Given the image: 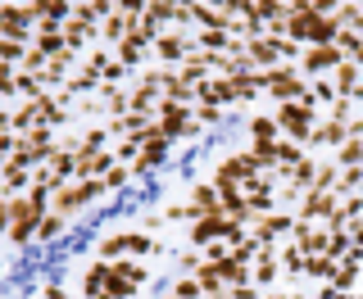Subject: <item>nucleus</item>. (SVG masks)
<instances>
[{"label": "nucleus", "instance_id": "7c9ffc66", "mask_svg": "<svg viewBox=\"0 0 363 299\" xmlns=\"http://www.w3.org/2000/svg\"><path fill=\"white\" fill-rule=\"evenodd\" d=\"M264 299H300V295H286V290H272V295H264Z\"/></svg>", "mask_w": 363, "mask_h": 299}, {"label": "nucleus", "instance_id": "39448f33", "mask_svg": "<svg viewBox=\"0 0 363 299\" xmlns=\"http://www.w3.org/2000/svg\"><path fill=\"white\" fill-rule=\"evenodd\" d=\"M196 50V41L186 37V32H177V28H168L164 37L155 41V60L159 64H168V68H177V64H186V55Z\"/></svg>", "mask_w": 363, "mask_h": 299}, {"label": "nucleus", "instance_id": "f03ea898", "mask_svg": "<svg viewBox=\"0 0 363 299\" xmlns=\"http://www.w3.org/2000/svg\"><path fill=\"white\" fill-rule=\"evenodd\" d=\"M132 254H155V240L145 232H113L100 240V259L113 263V259H132Z\"/></svg>", "mask_w": 363, "mask_h": 299}, {"label": "nucleus", "instance_id": "1a4fd4ad", "mask_svg": "<svg viewBox=\"0 0 363 299\" xmlns=\"http://www.w3.org/2000/svg\"><path fill=\"white\" fill-rule=\"evenodd\" d=\"M145 55H155V41H150V37H141V32H132V37L123 41V45H113V60H118L123 68H136V64L145 60Z\"/></svg>", "mask_w": 363, "mask_h": 299}, {"label": "nucleus", "instance_id": "a211bd4d", "mask_svg": "<svg viewBox=\"0 0 363 299\" xmlns=\"http://www.w3.org/2000/svg\"><path fill=\"white\" fill-rule=\"evenodd\" d=\"M250 136H255V145H277L281 141V128H277V118H250Z\"/></svg>", "mask_w": 363, "mask_h": 299}, {"label": "nucleus", "instance_id": "7ed1b4c3", "mask_svg": "<svg viewBox=\"0 0 363 299\" xmlns=\"http://www.w3.org/2000/svg\"><path fill=\"white\" fill-rule=\"evenodd\" d=\"M264 82H268V96L281 100V105H291V100H304V96H309V82H304L300 68H291V64H281V68H272V73H264Z\"/></svg>", "mask_w": 363, "mask_h": 299}, {"label": "nucleus", "instance_id": "2f4dec72", "mask_svg": "<svg viewBox=\"0 0 363 299\" xmlns=\"http://www.w3.org/2000/svg\"><path fill=\"white\" fill-rule=\"evenodd\" d=\"M168 299H173V295H168Z\"/></svg>", "mask_w": 363, "mask_h": 299}, {"label": "nucleus", "instance_id": "f257e3e1", "mask_svg": "<svg viewBox=\"0 0 363 299\" xmlns=\"http://www.w3.org/2000/svg\"><path fill=\"white\" fill-rule=\"evenodd\" d=\"M277 128H281V136L286 141H295V145H304L309 150V141H313V128H318V109L313 105H300V100H291V105H277Z\"/></svg>", "mask_w": 363, "mask_h": 299}, {"label": "nucleus", "instance_id": "ddd939ff", "mask_svg": "<svg viewBox=\"0 0 363 299\" xmlns=\"http://www.w3.org/2000/svg\"><path fill=\"white\" fill-rule=\"evenodd\" d=\"M64 41H68V50H77V55H86V45L91 41H96V23H91V18H68L64 23Z\"/></svg>", "mask_w": 363, "mask_h": 299}, {"label": "nucleus", "instance_id": "20e7f679", "mask_svg": "<svg viewBox=\"0 0 363 299\" xmlns=\"http://www.w3.org/2000/svg\"><path fill=\"white\" fill-rule=\"evenodd\" d=\"M340 64H345V55H340L336 45H304V60H300V77L309 73V82H318V77H332Z\"/></svg>", "mask_w": 363, "mask_h": 299}, {"label": "nucleus", "instance_id": "9b49d317", "mask_svg": "<svg viewBox=\"0 0 363 299\" xmlns=\"http://www.w3.org/2000/svg\"><path fill=\"white\" fill-rule=\"evenodd\" d=\"M332 86H336V96H345V100H359L363 96V68L359 64H340L336 73H332Z\"/></svg>", "mask_w": 363, "mask_h": 299}, {"label": "nucleus", "instance_id": "9d476101", "mask_svg": "<svg viewBox=\"0 0 363 299\" xmlns=\"http://www.w3.org/2000/svg\"><path fill=\"white\" fill-rule=\"evenodd\" d=\"M223 236H227L223 213H209V218H200V222H191V245H200V249H209L213 240H223Z\"/></svg>", "mask_w": 363, "mask_h": 299}, {"label": "nucleus", "instance_id": "6e6552de", "mask_svg": "<svg viewBox=\"0 0 363 299\" xmlns=\"http://www.w3.org/2000/svg\"><path fill=\"white\" fill-rule=\"evenodd\" d=\"M245 55L255 60L259 73H272V68H281V50H277V41H272V37H250V41H245Z\"/></svg>", "mask_w": 363, "mask_h": 299}, {"label": "nucleus", "instance_id": "393cba45", "mask_svg": "<svg viewBox=\"0 0 363 299\" xmlns=\"http://www.w3.org/2000/svg\"><path fill=\"white\" fill-rule=\"evenodd\" d=\"M173 299H204V286H200V277H177V286H173Z\"/></svg>", "mask_w": 363, "mask_h": 299}, {"label": "nucleus", "instance_id": "dca6fc26", "mask_svg": "<svg viewBox=\"0 0 363 299\" xmlns=\"http://www.w3.org/2000/svg\"><path fill=\"white\" fill-rule=\"evenodd\" d=\"M105 281H109V263L96 259V263L86 268V277H82V295H86V299H100V295H105Z\"/></svg>", "mask_w": 363, "mask_h": 299}, {"label": "nucleus", "instance_id": "4468645a", "mask_svg": "<svg viewBox=\"0 0 363 299\" xmlns=\"http://www.w3.org/2000/svg\"><path fill=\"white\" fill-rule=\"evenodd\" d=\"M359 268H363V254H359V249H354V254H350V259H340L336 263V272H332V281H327V286H332V290H354V281H359Z\"/></svg>", "mask_w": 363, "mask_h": 299}, {"label": "nucleus", "instance_id": "0eeeda50", "mask_svg": "<svg viewBox=\"0 0 363 299\" xmlns=\"http://www.w3.org/2000/svg\"><path fill=\"white\" fill-rule=\"evenodd\" d=\"M295 245L304 249V254H327V240H332V227L327 222H300L295 218Z\"/></svg>", "mask_w": 363, "mask_h": 299}, {"label": "nucleus", "instance_id": "c85d7f7f", "mask_svg": "<svg viewBox=\"0 0 363 299\" xmlns=\"http://www.w3.org/2000/svg\"><path fill=\"white\" fill-rule=\"evenodd\" d=\"M345 232H350V240H354V249H359V254H363V218H354V222H350Z\"/></svg>", "mask_w": 363, "mask_h": 299}, {"label": "nucleus", "instance_id": "bb28decb", "mask_svg": "<svg viewBox=\"0 0 363 299\" xmlns=\"http://www.w3.org/2000/svg\"><path fill=\"white\" fill-rule=\"evenodd\" d=\"M191 113H196V123L204 128V123H218V118H223V105H196Z\"/></svg>", "mask_w": 363, "mask_h": 299}, {"label": "nucleus", "instance_id": "5701e85b", "mask_svg": "<svg viewBox=\"0 0 363 299\" xmlns=\"http://www.w3.org/2000/svg\"><path fill=\"white\" fill-rule=\"evenodd\" d=\"M304 263H309V254H304V249H300V245L291 240V245L281 249V272H291V277H300V272H304Z\"/></svg>", "mask_w": 363, "mask_h": 299}, {"label": "nucleus", "instance_id": "2eb2a0df", "mask_svg": "<svg viewBox=\"0 0 363 299\" xmlns=\"http://www.w3.org/2000/svg\"><path fill=\"white\" fill-rule=\"evenodd\" d=\"M277 277H281V259H255L250 263V286H259V290H268Z\"/></svg>", "mask_w": 363, "mask_h": 299}, {"label": "nucleus", "instance_id": "f3484780", "mask_svg": "<svg viewBox=\"0 0 363 299\" xmlns=\"http://www.w3.org/2000/svg\"><path fill=\"white\" fill-rule=\"evenodd\" d=\"M164 154H168V141H145L141 154H136V164H132V172H150V168H159V164H164Z\"/></svg>", "mask_w": 363, "mask_h": 299}, {"label": "nucleus", "instance_id": "a878e982", "mask_svg": "<svg viewBox=\"0 0 363 299\" xmlns=\"http://www.w3.org/2000/svg\"><path fill=\"white\" fill-rule=\"evenodd\" d=\"M64 222H68L64 213H45L41 222H37V240H55V236L64 232Z\"/></svg>", "mask_w": 363, "mask_h": 299}, {"label": "nucleus", "instance_id": "b1692460", "mask_svg": "<svg viewBox=\"0 0 363 299\" xmlns=\"http://www.w3.org/2000/svg\"><path fill=\"white\" fill-rule=\"evenodd\" d=\"M300 159H304V145H295V141H286V136H281V141H277V168L286 172V168L300 164Z\"/></svg>", "mask_w": 363, "mask_h": 299}, {"label": "nucleus", "instance_id": "aec40b11", "mask_svg": "<svg viewBox=\"0 0 363 299\" xmlns=\"http://www.w3.org/2000/svg\"><path fill=\"white\" fill-rule=\"evenodd\" d=\"M332 164H336V168H363V141H359V136H350V141L336 150Z\"/></svg>", "mask_w": 363, "mask_h": 299}, {"label": "nucleus", "instance_id": "412c9836", "mask_svg": "<svg viewBox=\"0 0 363 299\" xmlns=\"http://www.w3.org/2000/svg\"><path fill=\"white\" fill-rule=\"evenodd\" d=\"M109 272H113V277H123V281H132V286H141L145 277H150V272H145L136 259H113V263H109Z\"/></svg>", "mask_w": 363, "mask_h": 299}, {"label": "nucleus", "instance_id": "6ab92c4d", "mask_svg": "<svg viewBox=\"0 0 363 299\" xmlns=\"http://www.w3.org/2000/svg\"><path fill=\"white\" fill-rule=\"evenodd\" d=\"M64 86L73 91V96H91V91H100V77L91 73V68H82V64H77L73 73H68V82H64Z\"/></svg>", "mask_w": 363, "mask_h": 299}, {"label": "nucleus", "instance_id": "4be33fe9", "mask_svg": "<svg viewBox=\"0 0 363 299\" xmlns=\"http://www.w3.org/2000/svg\"><path fill=\"white\" fill-rule=\"evenodd\" d=\"M332 272H336V259H327V254H309V263H304V277H318V281H332Z\"/></svg>", "mask_w": 363, "mask_h": 299}, {"label": "nucleus", "instance_id": "423d86ee", "mask_svg": "<svg viewBox=\"0 0 363 299\" xmlns=\"http://www.w3.org/2000/svg\"><path fill=\"white\" fill-rule=\"evenodd\" d=\"M336 209H340V195L336 191H309L300 200V209H295V218H300V222H327Z\"/></svg>", "mask_w": 363, "mask_h": 299}, {"label": "nucleus", "instance_id": "cd10ccee", "mask_svg": "<svg viewBox=\"0 0 363 299\" xmlns=\"http://www.w3.org/2000/svg\"><path fill=\"white\" fill-rule=\"evenodd\" d=\"M128 177H132V168H128V164H118V168H113L109 177H105V191H118V186H123Z\"/></svg>", "mask_w": 363, "mask_h": 299}, {"label": "nucleus", "instance_id": "f8f14e48", "mask_svg": "<svg viewBox=\"0 0 363 299\" xmlns=\"http://www.w3.org/2000/svg\"><path fill=\"white\" fill-rule=\"evenodd\" d=\"M345 141H350V123L327 118V123H318V128H313V141H309V145H323V150H332V154H336Z\"/></svg>", "mask_w": 363, "mask_h": 299}, {"label": "nucleus", "instance_id": "c756f323", "mask_svg": "<svg viewBox=\"0 0 363 299\" xmlns=\"http://www.w3.org/2000/svg\"><path fill=\"white\" fill-rule=\"evenodd\" d=\"M41 299H68V290H60V286H50V290H41Z\"/></svg>", "mask_w": 363, "mask_h": 299}]
</instances>
